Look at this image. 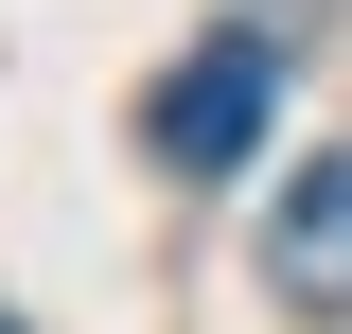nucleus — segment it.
I'll list each match as a JSON object with an SVG mask.
<instances>
[{
    "instance_id": "nucleus-1",
    "label": "nucleus",
    "mask_w": 352,
    "mask_h": 334,
    "mask_svg": "<svg viewBox=\"0 0 352 334\" xmlns=\"http://www.w3.org/2000/svg\"><path fill=\"white\" fill-rule=\"evenodd\" d=\"M264 106H282V53H264V36H212V53H176V71L141 88V159H159V176H229L264 141Z\"/></svg>"
},
{
    "instance_id": "nucleus-3",
    "label": "nucleus",
    "mask_w": 352,
    "mask_h": 334,
    "mask_svg": "<svg viewBox=\"0 0 352 334\" xmlns=\"http://www.w3.org/2000/svg\"><path fill=\"white\" fill-rule=\"evenodd\" d=\"M282 18H317V0H282Z\"/></svg>"
},
{
    "instance_id": "nucleus-2",
    "label": "nucleus",
    "mask_w": 352,
    "mask_h": 334,
    "mask_svg": "<svg viewBox=\"0 0 352 334\" xmlns=\"http://www.w3.org/2000/svg\"><path fill=\"white\" fill-rule=\"evenodd\" d=\"M264 282L300 299V317H352V159H317L300 194H282V229H264Z\"/></svg>"
},
{
    "instance_id": "nucleus-4",
    "label": "nucleus",
    "mask_w": 352,
    "mask_h": 334,
    "mask_svg": "<svg viewBox=\"0 0 352 334\" xmlns=\"http://www.w3.org/2000/svg\"><path fill=\"white\" fill-rule=\"evenodd\" d=\"M0 334H18V317H0Z\"/></svg>"
}]
</instances>
